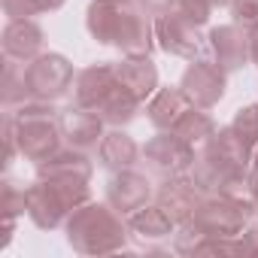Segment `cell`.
Here are the masks:
<instances>
[{"instance_id": "cell-1", "label": "cell", "mask_w": 258, "mask_h": 258, "mask_svg": "<svg viewBox=\"0 0 258 258\" xmlns=\"http://www.w3.org/2000/svg\"><path fill=\"white\" fill-rule=\"evenodd\" d=\"M67 240L82 255H103L124 246L127 225L109 204H82L67 219Z\"/></svg>"}, {"instance_id": "cell-2", "label": "cell", "mask_w": 258, "mask_h": 258, "mask_svg": "<svg viewBox=\"0 0 258 258\" xmlns=\"http://www.w3.org/2000/svg\"><path fill=\"white\" fill-rule=\"evenodd\" d=\"M88 179H37L31 188H25L28 216L37 222V228H58L73 210L88 204Z\"/></svg>"}, {"instance_id": "cell-3", "label": "cell", "mask_w": 258, "mask_h": 258, "mask_svg": "<svg viewBox=\"0 0 258 258\" xmlns=\"http://www.w3.org/2000/svg\"><path fill=\"white\" fill-rule=\"evenodd\" d=\"M58 109L49 100H31L19 112H13V127H16V143L19 152L31 161H43L61 149V121L55 115Z\"/></svg>"}, {"instance_id": "cell-4", "label": "cell", "mask_w": 258, "mask_h": 258, "mask_svg": "<svg viewBox=\"0 0 258 258\" xmlns=\"http://www.w3.org/2000/svg\"><path fill=\"white\" fill-rule=\"evenodd\" d=\"M25 79H28V94L31 100H49L55 103L58 97H64L73 88V64L64 55L55 52H43L34 61L25 64Z\"/></svg>"}, {"instance_id": "cell-5", "label": "cell", "mask_w": 258, "mask_h": 258, "mask_svg": "<svg viewBox=\"0 0 258 258\" xmlns=\"http://www.w3.org/2000/svg\"><path fill=\"white\" fill-rule=\"evenodd\" d=\"M249 210L225 195H207L201 198L191 222L207 234V237H240L246 222H249Z\"/></svg>"}, {"instance_id": "cell-6", "label": "cell", "mask_w": 258, "mask_h": 258, "mask_svg": "<svg viewBox=\"0 0 258 258\" xmlns=\"http://www.w3.org/2000/svg\"><path fill=\"white\" fill-rule=\"evenodd\" d=\"M143 158L152 173L167 179V176H179L188 167H195V146L176 137L173 131H161L143 146Z\"/></svg>"}, {"instance_id": "cell-7", "label": "cell", "mask_w": 258, "mask_h": 258, "mask_svg": "<svg viewBox=\"0 0 258 258\" xmlns=\"http://www.w3.org/2000/svg\"><path fill=\"white\" fill-rule=\"evenodd\" d=\"M182 94L191 100V106L213 109L225 97V70L216 61H191L179 79Z\"/></svg>"}, {"instance_id": "cell-8", "label": "cell", "mask_w": 258, "mask_h": 258, "mask_svg": "<svg viewBox=\"0 0 258 258\" xmlns=\"http://www.w3.org/2000/svg\"><path fill=\"white\" fill-rule=\"evenodd\" d=\"M155 43L167 52V55H176V58H185V61H195V55L201 52V34H198V25H191L188 19H182L176 10L170 13H161L155 19Z\"/></svg>"}, {"instance_id": "cell-9", "label": "cell", "mask_w": 258, "mask_h": 258, "mask_svg": "<svg viewBox=\"0 0 258 258\" xmlns=\"http://www.w3.org/2000/svg\"><path fill=\"white\" fill-rule=\"evenodd\" d=\"M152 195H155L152 182H149L143 173L131 170V167L115 170V176L106 182V204L115 207L121 216H131L134 210L146 207Z\"/></svg>"}, {"instance_id": "cell-10", "label": "cell", "mask_w": 258, "mask_h": 258, "mask_svg": "<svg viewBox=\"0 0 258 258\" xmlns=\"http://www.w3.org/2000/svg\"><path fill=\"white\" fill-rule=\"evenodd\" d=\"M210 49H213V58L216 64L231 73V70H240L252 61L249 55V31L240 28V25H222V28H213L210 31Z\"/></svg>"}, {"instance_id": "cell-11", "label": "cell", "mask_w": 258, "mask_h": 258, "mask_svg": "<svg viewBox=\"0 0 258 258\" xmlns=\"http://www.w3.org/2000/svg\"><path fill=\"white\" fill-rule=\"evenodd\" d=\"M58 121H61V134L67 140V146H73V149L88 152V149H97L103 140V118L94 109H85L76 103L73 109H64L58 115Z\"/></svg>"}, {"instance_id": "cell-12", "label": "cell", "mask_w": 258, "mask_h": 258, "mask_svg": "<svg viewBox=\"0 0 258 258\" xmlns=\"http://www.w3.org/2000/svg\"><path fill=\"white\" fill-rule=\"evenodd\" d=\"M118 79H115V67L112 64H91L85 70L76 73L73 79V94H76V103L85 106V109H100L106 103V97L115 91Z\"/></svg>"}, {"instance_id": "cell-13", "label": "cell", "mask_w": 258, "mask_h": 258, "mask_svg": "<svg viewBox=\"0 0 258 258\" xmlns=\"http://www.w3.org/2000/svg\"><path fill=\"white\" fill-rule=\"evenodd\" d=\"M201 188L195 185V179L191 176H167L158 188H155V204H161L173 219H176V225H182V222H188L191 216H195V210H198V204H201Z\"/></svg>"}, {"instance_id": "cell-14", "label": "cell", "mask_w": 258, "mask_h": 258, "mask_svg": "<svg viewBox=\"0 0 258 258\" xmlns=\"http://www.w3.org/2000/svg\"><path fill=\"white\" fill-rule=\"evenodd\" d=\"M112 67H115L118 85L127 88L140 103H143L149 94L158 91V70H155V64H152L149 55H127L124 61L112 64Z\"/></svg>"}, {"instance_id": "cell-15", "label": "cell", "mask_w": 258, "mask_h": 258, "mask_svg": "<svg viewBox=\"0 0 258 258\" xmlns=\"http://www.w3.org/2000/svg\"><path fill=\"white\" fill-rule=\"evenodd\" d=\"M4 52L13 61H34L43 55V31L34 19H10L4 31Z\"/></svg>"}, {"instance_id": "cell-16", "label": "cell", "mask_w": 258, "mask_h": 258, "mask_svg": "<svg viewBox=\"0 0 258 258\" xmlns=\"http://www.w3.org/2000/svg\"><path fill=\"white\" fill-rule=\"evenodd\" d=\"M131 0H91L88 7V31L97 43L103 46H115V37L121 31L124 13Z\"/></svg>"}, {"instance_id": "cell-17", "label": "cell", "mask_w": 258, "mask_h": 258, "mask_svg": "<svg viewBox=\"0 0 258 258\" xmlns=\"http://www.w3.org/2000/svg\"><path fill=\"white\" fill-rule=\"evenodd\" d=\"M40 179H91V161L85 158L82 149H58L55 155L43 158L37 164Z\"/></svg>"}, {"instance_id": "cell-18", "label": "cell", "mask_w": 258, "mask_h": 258, "mask_svg": "<svg viewBox=\"0 0 258 258\" xmlns=\"http://www.w3.org/2000/svg\"><path fill=\"white\" fill-rule=\"evenodd\" d=\"M127 228H131V234H137V240L155 243V240H164V237L173 234L176 219H173L161 204H155V207L146 204V207H140V210L131 213V219H127Z\"/></svg>"}, {"instance_id": "cell-19", "label": "cell", "mask_w": 258, "mask_h": 258, "mask_svg": "<svg viewBox=\"0 0 258 258\" xmlns=\"http://www.w3.org/2000/svg\"><path fill=\"white\" fill-rule=\"evenodd\" d=\"M188 106H191V100L182 94V88H158L152 94V100L146 103V112L158 131H170Z\"/></svg>"}, {"instance_id": "cell-20", "label": "cell", "mask_w": 258, "mask_h": 258, "mask_svg": "<svg viewBox=\"0 0 258 258\" xmlns=\"http://www.w3.org/2000/svg\"><path fill=\"white\" fill-rule=\"evenodd\" d=\"M140 155V146L134 143V137H127L124 131H109L103 134L100 146H97V158L103 167L109 170H124V167H131Z\"/></svg>"}, {"instance_id": "cell-21", "label": "cell", "mask_w": 258, "mask_h": 258, "mask_svg": "<svg viewBox=\"0 0 258 258\" xmlns=\"http://www.w3.org/2000/svg\"><path fill=\"white\" fill-rule=\"evenodd\" d=\"M170 131L176 134V137H182L185 143H191V146H204L219 127H216V121H213V115L210 112H204L201 106H188L182 115H179V121L170 127Z\"/></svg>"}, {"instance_id": "cell-22", "label": "cell", "mask_w": 258, "mask_h": 258, "mask_svg": "<svg viewBox=\"0 0 258 258\" xmlns=\"http://www.w3.org/2000/svg\"><path fill=\"white\" fill-rule=\"evenodd\" d=\"M216 195H225V198L243 204L249 213H255L258 210V173L255 170L249 173L246 167H240V170H234V173L225 176V182H222V188Z\"/></svg>"}, {"instance_id": "cell-23", "label": "cell", "mask_w": 258, "mask_h": 258, "mask_svg": "<svg viewBox=\"0 0 258 258\" xmlns=\"http://www.w3.org/2000/svg\"><path fill=\"white\" fill-rule=\"evenodd\" d=\"M137 109H140V100L127 91V88H121V85H115V91L106 97V103L97 109V115L106 121V124H112V127H118V124H127L134 115H137Z\"/></svg>"}, {"instance_id": "cell-24", "label": "cell", "mask_w": 258, "mask_h": 258, "mask_svg": "<svg viewBox=\"0 0 258 258\" xmlns=\"http://www.w3.org/2000/svg\"><path fill=\"white\" fill-rule=\"evenodd\" d=\"M25 97H31L28 94V79H25V64L10 58L7 61V73H4V103L13 106V103H19Z\"/></svg>"}, {"instance_id": "cell-25", "label": "cell", "mask_w": 258, "mask_h": 258, "mask_svg": "<svg viewBox=\"0 0 258 258\" xmlns=\"http://www.w3.org/2000/svg\"><path fill=\"white\" fill-rule=\"evenodd\" d=\"M231 127H234V134L255 152L258 149V103H249V106L237 109Z\"/></svg>"}, {"instance_id": "cell-26", "label": "cell", "mask_w": 258, "mask_h": 258, "mask_svg": "<svg viewBox=\"0 0 258 258\" xmlns=\"http://www.w3.org/2000/svg\"><path fill=\"white\" fill-rule=\"evenodd\" d=\"M173 7H176V13H179L182 19H188V22L198 25V28L207 25V22H210V13L216 10L210 0H176Z\"/></svg>"}, {"instance_id": "cell-27", "label": "cell", "mask_w": 258, "mask_h": 258, "mask_svg": "<svg viewBox=\"0 0 258 258\" xmlns=\"http://www.w3.org/2000/svg\"><path fill=\"white\" fill-rule=\"evenodd\" d=\"M231 16H234V25L252 31L258 25V0H231Z\"/></svg>"}, {"instance_id": "cell-28", "label": "cell", "mask_w": 258, "mask_h": 258, "mask_svg": "<svg viewBox=\"0 0 258 258\" xmlns=\"http://www.w3.org/2000/svg\"><path fill=\"white\" fill-rule=\"evenodd\" d=\"M4 10H7L10 19H31V16H37L34 0H4Z\"/></svg>"}, {"instance_id": "cell-29", "label": "cell", "mask_w": 258, "mask_h": 258, "mask_svg": "<svg viewBox=\"0 0 258 258\" xmlns=\"http://www.w3.org/2000/svg\"><path fill=\"white\" fill-rule=\"evenodd\" d=\"M240 246H243V255H258V228H243L240 234Z\"/></svg>"}, {"instance_id": "cell-30", "label": "cell", "mask_w": 258, "mask_h": 258, "mask_svg": "<svg viewBox=\"0 0 258 258\" xmlns=\"http://www.w3.org/2000/svg\"><path fill=\"white\" fill-rule=\"evenodd\" d=\"M140 4H143L149 13H167L170 4H176V0H140Z\"/></svg>"}, {"instance_id": "cell-31", "label": "cell", "mask_w": 258, "mask_h": 258, "mask_svg": "<svg viewBox=\"0 0 258 258\" xmlns=\"http://www.w3.org/2000/svg\"><path fill=\"white\" fill-rule=\"evenodd\" d=\"M249 55H252V64H258V25L249 31Z\"/></svg>"}, {"instance_id": "cell-32", "label": "cell", "mask_w": 258, "mask_h": 258, "mask_svg": "<svg viewBox=\"0 0 258 258\" xmlns=\"http://www.w3.org/2000/svg\"><path fill=\"white\" fill-rule=\"evenodd\" d=\"M61 4H64V0H34L37 13H52V10H58Z\"/></svg>"}, {"instance_id": "cell-33", "label": "cell", "mask_w": 258, "mask_h": 258, "mask_svg": "<svg viewBox=\"0 0 258 258\" xmlns=\"http://www.w3.org/2000/svg\"><path fill=\"white\" fill-rule=\"evenodd\" d=\"M213 7H231V0H210Z\"/></svg>"}, {"instance_id": "cell-34", "label": "cell", "mask_w": 258, "mask_h": 258, "mask_svg": "<svg viewBox=\"0 0 258 258\" xmlns=\"http://www.w3.org/2000/svg\"><path fill=\"white\" fill-rule=\"evenodd\" d=\"M252 170H255V173H258V149H255V152H252Z\"/></svg>"}]
</instances>
